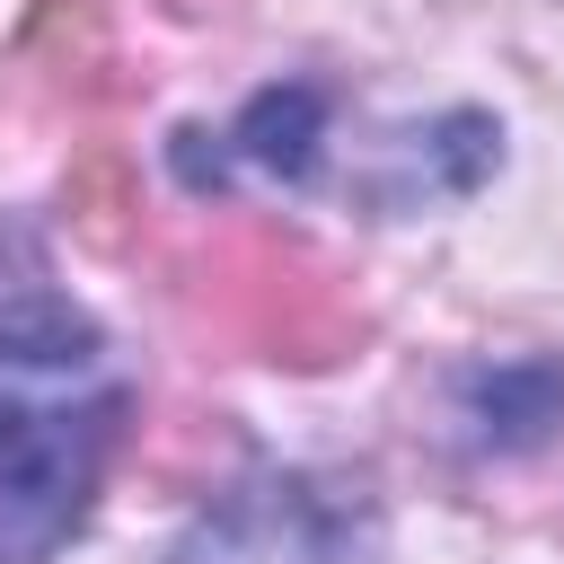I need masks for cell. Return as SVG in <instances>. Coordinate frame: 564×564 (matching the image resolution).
Masks as SVG:
<instances>
[{"label": "cell", "instance_id": "cell-1", "mask_svg": "<svg viewBox=\"0 0 564 564\" xmlns=\"http://www.w3.org/2000/svg\"><path fill=\"white\" fill-rule=\"evenodd\" d=\"M132 432V370L44 273L0 282V564H62Z\"/></svg>", "mask_w": 564, "mask_h": 564}, {"label": "cell", "instance_id": "cell-2", "mask_svg": "<svg viewBox=\"0 0 564 564\" xmlns=\"http://www.w3.org/2000/svg\"><path fill=\"white\" fill-rule=\"evenodd\" d=\"M167 564H388V520L361 476L247 467L176 529Z\"/></svg>", "mask_w": 564, "mask_h": 564}, {"label": "cell", "instance_id": "cell-3", "mask_svg": "<svg viewBox=\"0 0 564 564\" xmlns=\"http://www.w3.org/2000/svg\"><path fill=\"white\" fill-rule=\"evenodd\" d=\"M502 167V123L485 106H441L432 123H405L388 159L361 176V203L379 212H423V203H467Z\"/></svg>", "mask_w": 564, "mask_h": 564}, {"label": "cell", "instance_id": "cell-4", "mask_svg": "<svg viewBox=\"0 0 564 564\" xmlns=\"http://www.w3.org/2000/svg\"><path fill=\"white\" fill-rule=\"evenodd\" d=\"M449 423L476 458H529L564 432V352H511L449 370Z\"/></svg>", "mask_w": 564, "mask_h": 564}, {"label": "cell", "instance_id": "cell-5", "mask_svg": "<svg viewBox=\"0 0 564 564\" xmlns=\"http://www.w3.org/2000/svg\"><path fill=\"white\" fill-rule=\"evenodd\" d=\"M326 115H335V97H326L317 79H264V88L229 115L220 159L264 167V176H282V185H308L317 159H326Z\"/></svg>", "mask_w": 564, "mask_h": 564}]
</instances>
